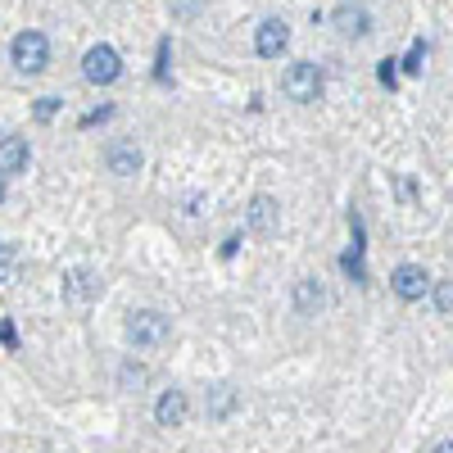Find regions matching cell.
Masks as SVG:
<instances>
[{"mask_svg":"<svg viewBox=\"0 0 453 453\" xmlns=\"http://www.w3.org/2000/svg\"><path fill=\"white\" fill-rule=\"evenodd\" d=\"M127 340L136 349H159V345L173 340V322L164 313H155V309H141V313L127 318Z\"/></svg>","mask_w":453,"mask_h":453,"instance_id":"obj_1","label":"cell"},{"mask_svg":"<svg viewBox=\"0 0 453 453\" xmlns=\"http://www.w3.org/2000/svg\"><path fill=\"white\" fill-rule=\"evenodd\" d=\"M10 59H14L19 73H42V68L50 64V42H46V32H36V27L19 32L14 42H10Z\"/></svg>","mask_w":453,"mask_h":453,"instance_id":"obj_2","label":"cell"},{"mask_svg":"<svg viewBox=\"0 0 453 453\" xmlns=\"http://www.w3.org/2000/svg\"><path fill=\"white\" fill-rule=\"evenodd\" d=\"M281 91H286L295 104H313V100L322 96V73H318V64H290V68L281 73Z\"/></svg>","mask_w":453,"mask_h":453,"instance_id":"obj_3","label":"cell"},{"mask_svg":"<svg viewBox=\"0 0 453 453\" xmlns=\"http://www.w3.org/2000/svg\"><path fill=\"white\" fill-rule=\"evenodd\" d=\"M82 78H87L91 87H113V82L123 78V59H119V50H113V46H91L87 59H82Z\"/></svg>","mask_w":453,"mask_h":453,"instance_id":"obj_4","label":"cell"},{"mask_svg":"<svg viewBox=\"0 0 453 453\" xmlns=\"http://www.w3.org/2000/svg\"><path fill=\"white\" fill-rule=\"evenodd\" d=\"M277 222H281V209H277L273 196H254V200H250V209H245V226H250L254 236H273V232H277Z\"/></svg>","mask_w":453,"mask_h":453,"instance_id":"obj_5","label":"cell"},{"mask_svg":"<svg viewBox=\"0 0 453 453\" xmlns=\"http://www.w3.org/2000/svg\"><path fill=\"white\" fill-rule=\"evenodd\" d=\"M104 164H109L113 177H132V173H141L145 155H141V145H136V141H113V145L104 150Z\"/></svg>","mask_w":453,"mask_h":453,"instance_id":"obj_6","label":"cell"},{"mask_svg":"<svg viewBox=\"0 0 453 453\" xmlns=\"http://www.w3.org/2000/svg\"><path fill=\"white\" fill-rule=\"evenodd\" d=\"M290 46V27L281 23V19H268L258 27V36H254V50L263 55V59H281V50Z\"/></svg>","mask_w":453,"mask_h":453,"instance_id":"obj_7","label":"cell"},{"mask_svg":"<svg viewBox=\"0 0 453 453\" xmlns=\"http://www.w3.org/2000/svg\"><path fill=\"white\" fill-rule=\"evenodd\" d=\"M390 286H395L399 299H422L431 290V277H426V268H418V263H403V268H395Z\"/></svg>","mask_w":453,"mask_h":453,"instance_id":"obj_8","label":"cell"},{"mask_svg":"<svg viewBox=\"0 0 453 453\" xmlns=\"http://www.w3.org/2000/svg\"><path fill=\"white\" fill-rule=\"evenodd\" d=\"M326 304V290L318 286V277H299L295 281V313L299 318H318Z\"/></svg>","mask_w":453,"mask_h":453,"instance_id":"obj_9","label":"cell"},{"mask_svg":"<svg viewBox=\"0 0 453 453\" xmlns=\"http://www.w3.org/2000/svg\"><path fill=\"white\" fill-rule=\"evenodd\" d=\"M155 418H159V426H181L186 418H191V399H186L181 390H164L159 403H155Z\"/></svg>","mask_w":453,"mask_h":453,"instance_id":"obj_10","label":"cell"},{"mask_svg":"<svg viewBox=\"0 0 453 453\" xmlns=\"http://www.w3.org/2000/svg\"><path fill=\"white\" fill-rule=\"evenodd\" d=\"M27 159H32V150H27V141H23V136H5V141H0V177L23 173V168H27Z\"/></svg>","mask_w":453,"mask_h":453,"instance_id":"obj_11","label":"cell"},{"mask_svg":"<svg viewBox=\"0 0 453 453\" xmlns=\"http://www.w3.org/2000/svg\"><path fill=\"white\" fill-rule=\"evenodd\" d=\"M335 27L345 32V36H367L372 32V14L363 5H340L335 10Z\"/></svg>","mask_w":453,"mask_h":453,"instance_id":"obj_12","label":"cell"},{"mask_svg":"<svg viewBox=\"0 0 453 453\" xmlns=\"http://www.w3.org/2000/svg\"><path fill=\"white\" fill-rule=\"evenodd\" d=\"M14 273H19V250L0 241V286H10V281H14Z\"/></svg>","mask_w":453,"mask_h":453,"instance_id":"obj_13","label":"cell"},{"mask_svg":"<svg viewBox=\"0 0 453 453\" xmlns=\"http://www.w3.org/2000/svg\"><path fill=\"white\" fill-rule=\"evenodd\" d=\"M435 309L440 318H453V281H435Z\"/></svg>","mask_w":453,"mask_h":453,"instance_id":"obj_14","label":"cell"},{"mask_svg":"<svg viewBox=\"0 0 453 453\" xmlns=\"http://www.w3.org/2000/svg\"><path fill=\"white\" fill-rule=\"evenodd\" d=\"M168 10H173V19H196L204 10V0H168Z\"/></svg>","mask_w":453,"mask_h":453,"instance_id":"obj_15","label":"cell"},{"mask_svg":"<svg viewBox=\"0 0 453 453\" xmlns=\"http://www.w3.org/2000/svg\"><path fill=\"white\" fill-rule=\"evenodd\" d=\"M100 286H96V277L91 273H78V277H73V295H96Z\"/></svg>","mask_w":453,"mask_h":453,"instance_id":"obj_16","label":"cell"},{"mask_svg":"<svg viewBox=\"0 0 453 453\" xmlns=\"http://www.w3.org/2000/svg\"><path fill=\"white\" fill-rule=\"evenodd\" d=\"M55 109H59V100H55V96H46L42 104H36V119H55Z\"/></svg>","mask_w":453,"mask_h":453,"instance_id":"obj_17","label":"cell"},{"mask_svg":"<svg viewBox=\"0 0 453 453\" xmlns=\"http://www.w3.org/2000/svg\"><path fill=\"white\" fill-rule=\"evenodd\" d=\"M431 453H453V440H440V444H435Z\"/></svg>","mask_w":453,"mask_h":453,"instance_id":"obj_18","label":"cell"},{"mask_svg":"<svg viewBox=\"0 0 453 453\" xmlns=\"http://www.w3.org/2000/svg\"><path fill=\"white\" fill-rule=\"evenodd\" d=\"M0 204H5V177H0Z\"/></svg>","mask_w":453,"mask_h":453,"instance_id":"obj_19","label":"cell"}]
</instances>
